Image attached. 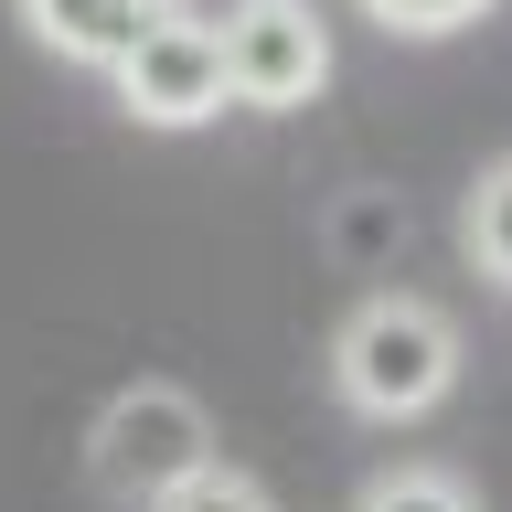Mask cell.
Masks as SVG:
<instances>
[{"label": "cell", "instance_id": "cell-8", "mask_svg": "<svg viewBox=\"0 0 512 512\" xmlns=\"http://www.w3.org/2000/svg\"><path fill=\"white\" fill-rule=\"evenodd\" d=\"M352 512H470V491H459L448 470H384Z\"/></svg>", "mask_w": 512, "mask_h": 512}, {"label": "cell", "instance_id": "cell-6", "mask_svg": "<svg viewBox=\"0 0 512 512\" xmlns=\"http://www.w3.org/2000/svg\"><path fill=\"white\" fill-rule=\"evenodd\" d=\"M139 512H278V502H267V480H246V470H224V459H203V470H182L160 502H139Z\"/></svg>", "mask_w": 512, "mask_h": 512}, {"label": "cell", "instance_id": "cell-1", "mask_svg": "<svg viewBox=\"0 0 512 512\" xmlns=\"http://www.w3.org/2000/svg\"><path fill=\"white\" fill-rule=\"evenodd\" d=\"M331 384H342L352 416H427V406H448V384H459V320H448L438 299L384 288V299H363V310L342 320Z\"/></svg>", "mask_w": 512, "mask_h": 512}, {"label": "cell", "instance_id": "cell-7", "mask_svg": "<svg viewBox=\"0 0 512 512\" xmlns=\"http://www.w3.org/2000/svg\"><path fill=\"white\" fill-rule=\"evenodd\" d=\"M459 224H470V256L512 288V160H502V171H480V192H470V214H459Z\"/></svg>", "mask_w": 512, "mask_h": 512}, {"label": "cell", "instance_id": "cell-4", "mask_svg": "<svg viewBox=\"0 0 512 512\" xmlns=\"http://www.w3.org/2000/svg\"><path fill=\"white\" fill-rule=\"evenodd\" d=\"M107 86H118V107L139 128H203V118L235 107V96H224V43H214V22H192V11L150 22L118 64H107Z\"/></svg>", "mask_w": 512, "mask_h": 512}, {"label": "cell", "instance_id": "cell-2", "mask_svg": "<svg viewBox=\"0 0 512 512\" xmlns=\"http://www.w3.org/2000/svg\"><path fill=\"white\" fill-rule=\"evenodd\" d=\"M203 459H214V416H203L192 384H128L86 427V480L107 502H160V491L182 470H203Z\"/></svg>", "mask_w": 512, "mask_h": 512}, {"label": "cell", "instance_id": "cell-9", "mask_svg": "<svg viewBox=\"0 0 512 512\" xmlns=\"http://www.w3.org/2000/svg\"><path fill=\"white\" fill-rule=\"evenodd\" d=\"M363 11H374L384 32H416V43H427V32H470L491 0H363Z\"/></svg>", "mask_w": 512, "mask_h": 512}, {"label": "cell", "instance_id": "cell-5", "mask_svg": "<svg viewBox=\"0 0 512 512\" xmlns=\"http://www.w3.org/2000/svg\"><path fill=\"white\" fill-rule=\"evenodd\" d=\"M171 11H182V0H22V32L43 43V54L107 75V64H118L150 22H171Z\"/></svg>", "mask_w": 512, "mask_h": 512}, {"label": "cell", "instance_id": "cell-3", "mask_svg": "<svg viewBox=\"0 0 512 512\" xmlns=\"http://www.w3.org/2000/svg\"><path fill=\"white\" fill-rule=\"evenodd\" d=\"M214 43H224V96L235 107L288 118V107H310L331 86V22L310 0H235L214 22Z\"/></svg>", "mask_w": 512, "mask_h": 512}]
</instances>
